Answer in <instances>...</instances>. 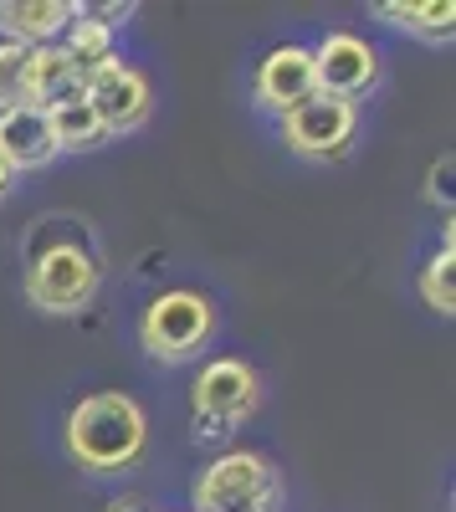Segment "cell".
<instances>
[{"label": "cell", "instance_id": "obj_13", "mask_svg": "<svg viewBox=\"0 0 456 512\" xmlns=\"http://www.w3.org/2000/svg\"><path fill=\"white\" fill-rule=\"evenodd\" d=\"M47 113V128H52V144H57V154H93L98 144H108V128L98 123V113H93V103L88 98H62V103H52V108H41Z\"/></svg>", "mask_w": 456, "mask_h": 512}, {"label": "cell", "instance_id": "obj_11", "mask_svg": "<svg viewBox=\"0 0 456 512\" xmlns=\"http://www.w3.org/2000/svg\"><path fill=\"white\" fill-rule=\"evenodd\" d=\"M0 154L16 169H47L57 159V144H52V128H47V113L21 103V108H6L0 113Z\"/></svg>", "mask_w": 456, "mask_h": 512}, {"label": "cell", "instance_id": "obj_17", "mask_svg": "<svg viewBox=\"0 0 456 512\" xmlns=\"http://www.w3.org/2000/svg\"><path fill=\"white\" fill-rule=\"evenodd\" d=\"M26 62H31V47L0 41V113L26 103Z\"/></svg>", "mask_w": 456, "mask_h": 512}, {"label": "cell", "instance_id": "obj_1", "mask_svg": "<svg viewBox=\"0 0 456 512\" xmlns=\"http://www.w3.org/2000/svg\"><path fill=\"white\" fill-rule=\"evenodd\" d=\"M144 446H149V420H144L139 400L123 395V390L88 395L67 415V451L82 472H93V477L129 472L144 456Z\"/></svg>", "mask_w": 456, "mask_h": 512}, {"label": "cell", "instance_id": "obj_14", "mask_svg": "<svg viewBox=\"0 0 456 512\" xmlns=\"http://www.w3.org/2000/svg\"><path fill=\"white\" fill-rule=\"evenodd\" d=\"M375 16L385 26H400V31L426 36V41H451V31H456V6L451 0H426V6L421 0H380Z\"/></svg>", "mask_w": 456, "mask_h": 512}, {"label": "cell", "instance_id": "obj_9", "mask_svg": "<svg viewBox=\"0 0 456 512\" xmlns=\"http://www.w3.org/2000/svg\"><path fill=\"white\" fill-rule=\"evenodd\" d=\"M252 93H257V108L267 113H293L298 103H308L318 93V77H313V52L298 47V41H282V47H272L257 67V82H252Z\"/></svg>", "mask_w": 456, "mask_h": 512}, {"label": "cell", "instance_id": "obj_4", "mask_svg": "<svg viewBox=\"0 0 456 512\" xmlns=\"http://www.w3.org/2000/svg\"><path fill=\"white\" fill-rule=\"evenodd\" d=\"M282 477L262 451H221L195 482V512H272Z\"/></svg>", "mask_w": 456, "mask_h": 512}, {"label": "cell", "instance_id": "obj_12", "mask_svg": "<svg viewBox=\"0 0 456 512\" xmlns=\"http://www.w3.org/2000/svg\"><path fill=\"white\" fill-rule=\"evenodd\" d=\"M82 93V67L57 47H31V62H26V103L31 108H52L62 98H77Z\"/></svg>", "mask_w": 456, "mask_h": 512}, {"label": "cell", "instance_id": "obj_21", "mask_svg": "<svg viewBox=\"0 0 456 512\" xmlns=\"http://www.w3.org/2000/svg\"><path fill=\"white\" fill-rule=\"evenodd\" d=\"M11 185H16V169L6 164V154H0V200H6V195H11Z\"/></svg>", "mask_w": 456, "mask_h": 512}, {"label": "cell", "instance_id": "obj_6", "mask_svg": "<svg viewBox=\"0 0 456 512\" xmlns=\"http://www.w3.org/2000/svg\"><path fill=\"white\" fill-rule=\"evenodd\" d=\"M82 98L93 103V113H98V123L108 128V134H134V128L149 123V108H154L149 77L139 67H129V62H118V57L82 77Z\"/></svg>", "mask_w": 456, "mask_h": 512}, {"label": "cell", "instance_id": "obj_18", "mask_svg": "<svg viewBox=\"0 0 456 512\" xmlns=\"http://www.w3.org/2000/svg\"><path fill=\"white\" fill-rule=\"evenodd\" d=\"M451 175H456V164H451V154H441L436 164H431V175H426V200L431 205H451Z\"/></svg>", "mask_w": 456, "mask_h": 512}, {"label": "cell", "instance_id": "obj_7", "mask_svg": "<svg viewBox=\"0 0 456 512\" xmlns=\"http://www.w3.org/2000/svg\"><path fill=\"white\" fill-rule=\"evenodd\" d=\"M354 128H359V108L328 93H313L293 113H282V139L303 159H339L354 139Z\"/></svg>", "mask_w": 456, "mask_h": 512}, {"label": "cell", "instance_id": "obj_16", "mask_svg": "<svg viewBox=\"0 0 456 512\" xmlns=\"http://www.w3.org/2000/svg\"><path fill=\"white\" fill-rule=\"evenodd\" d=\"M421 297H426V308L451 318L456 313V251H436L431 262L421 267Z\"/></svg>", "mask_w": 456, "mask_h": 512}, {"label": "cell", "instance_id": "obj_15", "mask_svg": "<svg viewBox=\"0 0 456 512\" xmlns=\"http://www.w3.org/2000/svg\"><path fill=\"white\" fill-rule=\"evenodd\" d=\"M57 47H62V52H67L77 67H82V77H88L93 67H103V62H113V57H118V52H113V31H108V26H103V21H98L88 6H82V11L67 21V31H62Z\"/></svg>", "mask_w": 456, "mask_h": 512}, {"label": "cell", "instance_id": "obj_20", "mask_svg": "<svg viewBox=\"0 0 456 512\" xmlns=\"http://www.w3.org/2000/svg\"><path fill=\"white\" fill-rule=\"evenodd\" d=\"M103 512H154V507H149L144 497H113V502H108Z\"/></svg>", "mask_w": 456, "mask_h": 512}, {"label": "cell", "instance_id": "obj_10", "mask_svg": "<svg viewBox=\"0 0 456 512\" xmlns=\"http://www.w3.org/2000/svg\"><path fill=\"white\" fill-rule=\"evenodd\" d=\"M77 11L72 0H0V36L16 47H52Z\"/></svg>", "mask_w": 456, "mask_h": 512}, {"label": "cell", "instance_id": "obj_2", "mask_svg": "<svg viewBox=\"0 0 456 512\" xmlns=\"http://www.w3.org/2000/svg\"><path fill=\"white\" fill-rule=\"evenodd\" d=\"M98 277L103 272L88 231H67L57 241L26 246V297L36 313H52V318L82 313L98 292Z\"/></svg>", "mask_w": 456, "mask_h": 512}, {"label": "cell", "instance_id": "obj_3", "mask_svg": "<svg viewBox=\"0 0 456 512\" xmlns=\"http://www.w3.org/2000/svg\"><path fill=\"white\" fill-rule=\"evenodd\" d=\"M216 333V308L205 292H190V287H175V292H159L154 303L144 308L139 318V344L149 359L159 364H185L195 359Z\"/></svg>", "mask_w": 456, "mask_h": 512}, {"label": "cell", "instance_id": "obj_19", "mask_svg": "<svg viewBox=\"0 0 456 512\" xmlns=\"http://www.w3.org/2000/svg\"><path fill=\"white\" fill-rule=\"evenodd\" d=\"M88 11H93V16H98V21L113 31V26H123V21H129L139 6H134V0H108V6H88Z\"/></svg>", "mask_w": 456, "mask_h": 512}, {"label": "cell", "instance_id": "obj_5", "mask_svg": "<svg viewBox=\"0 0 456 512\" xmlns=\"http://www.w3.org/2000/svg\"><path fill=\"white\" fill-rule=\"evenodd\" d=\"M190 405H195V441H221L231 425L257 415L262 379L246 359H211L190 384Z\"/></svg>", "mask_w": 456, "mask_h": 512}, {"label": "cell", "instance_id": "obj_8", "mask_svg": "<svg viewBox=\"0 0 456 512\" xmlns=\"http://www.w3.org/2000/svg\"><path fill=\"white\" fill-rule=\"evenodd\" d=\"M308 52H313L318 93H328V98H349L354 103L359 93H369L380 82V52L369 47L364 36H354V31H328Z\"/></svg>", "mask_w": 456, "mask_h": 512}]
</instances>
